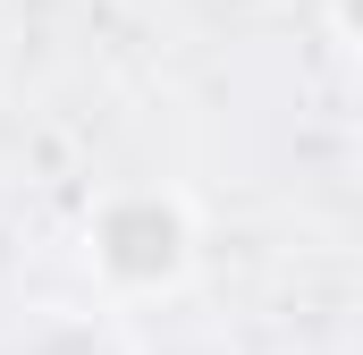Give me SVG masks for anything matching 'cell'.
<instances>
[{
	"label": "cell",
	"mask_w": 363,
	"mask_h": 355,
	"mask_svg": "<svg viewBox=\"0 0 363 355\" xmlns=\"http://www.w3.org/2000/svg\"><path fill=\"white\" fill-rule=\"evenodd\" d=\"M178 254H186V220L169 203H152V195H135V203H118L101 220V263L118 279H169Z\"/></svg>",
	"instance_id": "6da1fadb"
},
{
	"label": "cell",
	"mask_w": 363,
	"mask_h": 355,
	"mask_svg": "<svg viewBox=\"0 0 363 355\" xmlns=\"http://www.w3.org/2000/svg\"><path fill=\"white\" fill-rule=\"evenodd\" d=\"M347 26H355V34H363V0H347Z\"/></svg>",
	"instance_id": "7a4b0ae2"
}]
</instances>
